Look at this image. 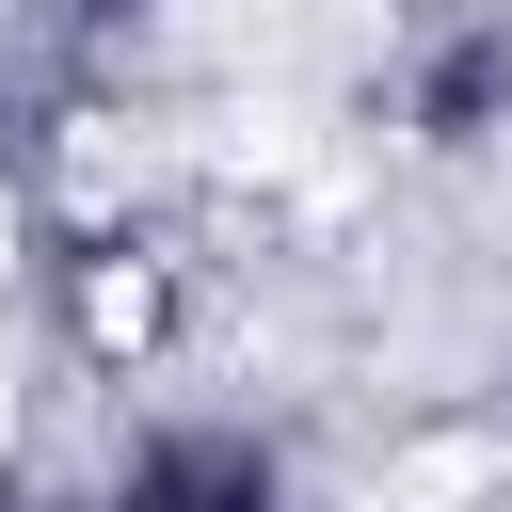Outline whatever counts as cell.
<instances>
[{"label":"cell","mask_w":512,"mask_h":512,"mask_svg":"<svg viewBox=\"0 0 512 512\" xmlns=\"http://www.w3.org/2000/svg\"><path fill=\"white\" fill-rule=\"evenodd\" d=\"M0 272H16V208H0Z\"/></svg>","instance_id":"obj_1"}]
</instances>
